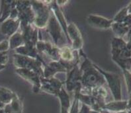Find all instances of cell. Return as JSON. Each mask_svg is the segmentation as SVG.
Returning <instances> with one entry per match:
<instances>
[{
  "mask_svg": "<svg viewBox=\"0 0 131 113\" xmlns=\"http://www.w3.org/2000/svg\"><path fill=\"white\" fill-rule=\"evenodd\" d=\"M63 82L56 79L54 77L50 78L41 77L40 79V91L46 92L49 94L58 96L60 89L63 87Z\"/></svg>",
  "mask_w": 131,
  "mask_h": 113,
  "instance_id": "cell-7",
  "label": "cell"
},
{
  "mask_svg": "<svg viewBox=\"0 0 131 113\" xmlns=\"http://www.w3.org/2000/svg\"><path fill=\"white\" fill-rule=\"evenodd\" d=\"M22 109V103L16 93L15 95L13 100H11V102L8 105H5L3 108L5 113H21Z\"/></svg>",
  "mask_w": 131,
  "mask_h": 113,
  "instance_id": "cell-14",
  "label": "cell"
},
{
  "mask_svg": "<svg viewBox=\"0 0 131 113\" xmlns=\"http://www.w3.org/2000/svg\"><path fill=\"white\" fill-rule=\"evenodd\" d=\"M31 5L35 13V19L33 25L37 29H42L47 28L49 21L50 17L51 15L50 7L48 4L51 2H30Z\"/></svg>",
  "mask_w": 131,
  "mask_h": 113,
  "instance_id": "cell-2",
  "label": "cell"
},
{
  "mask_svg": "<svg viewBox=\"0 0 131 113\" xmlns=\"http://www.w3.org/2000/svg\"><path fill=\"white\" fill-rule=\"evenodd\" d=\"M6 66H7V65H3V64H0V72H1V71H2V70H4V69L6 67Z\"/></svg>",
  "mask_w": 131,
  "mask_h": 113,
  "instance_id": "cell-20",
  "label": "cell"
},
{
  "mask_svg": "<svg viewBox=\"0 0 131 113\" xmlns=\"http://www.w3.org/2000/svg\"><path fill=\"white\" fill-rule=\"evenodd\" d=\"M80 53L83 57L84 61L80 67L81 73L80 83L81 87L83 89L92 90L93 88L103 86L105 83V80L101 73L94 67L93 64L80 50Z\"/></svg>",
  "mask_w": 131,
  "mask_h": 113,
  "instance_id": "cell-1",
  "label": "cell"
},
{
  "mask_svg": "<svg viewBox=\"0 0 131 113\" xmlns=\"http://www.w3.org/2000/svg\"><path fill=\"white\" fill-rule=\"evenodd\" d=\"M9 62L8 52H0V64L7 65Z\"/></svg>",
  "mask_w": 131,
  "mask_h": 113,
  "instance_id": "cell-19",
  "label": "cell"
},
{
  "mask_svg": "<svg viewBox=\"0 0 131 113\" xmlns=\"http://www.w3.org/2000/svg\"><path fill=\"white\" fill-rule=\"evenodd\" d=\"M15 73L21 78L24 79L26 81L32 85V89L35 93H38L40 91V79L41 77L37 73L32 70L23 68H17L15 70Z\"/></svg>",
  "mask_w": 131,
  "mask_h": 113,
  "instance_id": "cell-5",
  "label": "cell"
},
{
  "mask_svg": "<svg viewBox=\"0 0 131 113\" xmlns=\"http://www.w3.org/2000/svg\"><path fill=\"white\" fill-rule=\"evenodd\" d=\"M57 97H58L60 100L62 108L68 110L70 107V97L66 91L64 89V87H62V89H60Z\"/></svg>",
  "mask_w": 131,
  "mask_h": 113,
  "instance_id": "cell-17",
  "label": "cell"
},
{
  "mask_svg": "<svg viewBox=\"0 0 131 113\" xmlns=\"http://www.w3.org/2000/svg\"><path fill=\"white\" fill-rule=\"evenodd\" d=\"M15 95V93L10 89L0 87V101L5 105H8L11 102Z\"/></svg>",
  "mask_w": 131,
  "mask_h": 113,
  "instance_id": "cell-16",
  "label": "cell"
},
{
  "mask_svg": "<svg viewBox=\"0 0 131 113\" xmlns=\"http://www.w3.org/2000/svg\"><path fill=\"white\" fill-rule=\"evenodd\" d=\"M4 107H5V105L3 103H2L0 101V109H2Z\"/></svg>",
  "mask_w": 131,
  "mask_h": 113,
  "instance_id": "cell-21",
  "label": "cell"
},
{
  "mask_svg": "<svg viewBox=\"0 0 131 113\" xmlns=\"http://www.w3.org/2000/svg\"><path fill=\"white\" fill-rule=\"evenodd\" d=\"M87 22L90 26L98 29H109L112 25V21L100 15L90 14L87 17Z\"/></svg>",
  "mask_w": 131,
  "mask_h": 113,
  "instance_id": "cell-12",
  "label": "cell"
},
{
  "mask_svg": "<svg viewBox=\"0 0 131 113\" xmlns=\"http://www.w3.org/2000/svg\"><path fill=\"white\" fill-rule=\"evenodd\" d=\"M0 113H5L4 112V110H3V108H2V109H0Z\"/></svg>",
  "mask_w": 131,
  "mask_h": 113,
  "instance_id": "cell-23",
  "label": "cell"
},
{
  "mask_svg": "<svg viewBox=\"0 0 131 113\" xmlns=\"http://www.w3.org/2000/svg\"><path fill=\"white\" fill-rule=\"evenodd\" d=\"M51 6H50V9L52 10V13L56 18L57 21H58L59 24L60 25L63 31H64V34H65V37L67 38L68 40L69 43H70V39L68 36L67 32V28H68V24L66 22V20L65 19V17L64 15V13L60 9V7L58 6L56 2L54 1V2H51Z\"/></svg>",
  "mask_w": 131,
  "mask_h": 113,
  "instance_id": "cell-13",
  "label": "cell"
},
{
  "mask_svg": "<svg viewBox=\"0 0 131 113\" xmlns=\"http://www.w3.org/2000/svg\"><path fill=\"white\" fill-rule=\"evenodd\" d=\"M68 36L72 44V48L74 50H80L83 47V41L82 35L78 27L74 22H70L68 25Z\"/></svg>",
  "mask_w": 131,
  "mask_h": 113,
  "instance_id": "cell-6",
  "label": "cell"
},
{
  "mask_svg": "<svg viewBox=\"0 0 131 113\" xmlns=\"http://www.w3.org/2000/svg\"><path fill=\"white\" fill-rule=\"evenodd\" d=\"M13 64L17 68H23L32 70L43 77V70L46 65L42 59H36L28 56L15 54L13 55Z\"/></svg>",
  "mask_w": 131,
  "mask_h": 113,
  "instance_id": "cell-3",
  "label": "cell"
},
{
  "mask_svg": "<svg viewBox=\"0 0 131 113\" xmlns=\"http://www.w3.org/2000/svg\"><path fill=\"white\" fill-rule=\"evenodd\" d=\"M5 21V19H3V18H0V22L2 23V22H3V21Z\"/></svg>",
  "mask_w": 131,
  "mask_h": 113,
  "instance_id": "cell-22",
  "label": "cell"
},
{
  "mask_svg": "<svg viewBox=\"0 0 131 113\" xmlns=\"http://www.w3.org/2000/svg\"><path fill=\"white\" fill-rule=\"evenodd\" d=\"M9 50V44L8 40H3L0 42V52H8Z\"/></svg>",
  "mask_w": 131,
  "mask_h": 113,
  "instance_id": "cell-18",
  "label": "cell"
},
{
  "mask_svg": "<svg viewBox=\"0 0 131 113\" xmlns=\"http://www.w3.org/2000/svg\"><path fill=\"white\" fill-rule=\"evenodd\" d=\"M67 73L68 69L61 61H51L46 64L43 70V77H52L57 73Z\"/></svg>",
  "mask_w": 131,
  "mask_h": 113,
  "instance_id": "cell-10",
  "label": "cell"
},
{
  "mask_svg": "<svg viewBox=\"0 0 131 113\" xmlns=\"http://www.w3.org/2000/svg\"><path fill=\"white\" fill-rule=\"evenodd\" d=\"M47 31L52 38L55 46L58 48H62V46H65L64 38L63 37L64 31L52 12H51L47 25Z\"/></svg>",
  "mask_w": 131,
  "mask_h": 113,
  "instance_id": "cell-4",
  "label": "cell"
},
{
  "mask_svg": "<svg viewBox=\"0 0 131 113\" xmlns=\"http://www.w3.org/2000/svg\"><path fill=\"white\" fill-rule=\"evenodd\" d=\"M21 22L19 19H10L7 18L2 22L0 27L1 33L7 37H11L16 33L20 28Z\"/></svg>",
  "mask_w": 131,
  "mask_h": 113,
  "instance_id": "cell-9",
  "label": "cell"
},
{
  "mask_svg": "<svg viewBox=\"0 0 131 113\" xmlns=\"http://www.w3.org/2000/svg\"><path fill=\"white\" fill-rule=\"evenodd\" d=\"M93 65L106 80L105 81H107V83H108V85L110 87L114 97L116 99H119L121 94V84L118 77L115 74H112V73L105 72L101 68H99L97 65L95 64H93Z\"/></svg>",
  "mask_w": 131,
  "mask_h": 113,
  "instance_id": "cell-8",
  "label": "cell"
},
{
  "mask_svg": "<svg viewBox=\"0 0 131 113\" xmlns=\"http://www.w3.org/2000/svg\"><path fill=\"white\" fill-rule=\"evenodd\" d=\"M67 73V79L66 81V89L69 92L74 91L77 85L80 83L81 77V73L78 64L74 65L70 70H69Z\"/></svg>",
  "mask_w": 131,
  "mask_h": 113,
  "instance_id": "cell-11",
  "label": "cell"
},
{
  "mask_svg": "<svg viewBox=\"0 0 131 113\" xmlns=\"http://www.w3.org/2000/svg\"><path fill=\"white\" fill-rule=\"evenodd\" d=\"M8 40L9 44V49L11 50H15L25 44V41L22 33L18 31L9 37Z\"/></svg>",
  "mask_w": 131,
  "mask_h": 113,
  "instance_id": "cell-15",
  "label": "cell"
}]
</instances>
